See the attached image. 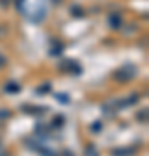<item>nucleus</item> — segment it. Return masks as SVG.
<instances>
[{"label":"nucleus","instance_id":"obj_1","mask_svg":"<svg viewBox=\"0 0 149 156\" xmlns=\"http://www.w3.org/2000/svg\"><path fill=\"white\" fill-rule=\"evenodd\" d=\"M137 75V68L133 66V64H123L120 66L118 69L113 71V78H115L118 83H128V82H132L133 78Z\"/></svg>","mask_w":149,"mask_h":156},{"label":"nucleus","instance_id":"obj_2","mask_svg":"<svg viewBox=\"0 0 149 156\" xmlns=\"http://www.w3.org/2000/svg\"><path fill=\"white\" fill-rule=\"evenodd\" d=\"M59 69L62 73H69V75H80L82 73V66L78 64L76 59H62L59 62Z\"/></svg>","mask_w":149,"mask_h":156},{"label":"nucleus","instance_id":"obj_3","mask_svg":"<svg viewBox=\"0 0 149 156\" xmlns=\"http://www.w3.org/2000/svg\"><path fill=\"white\" fill-rule=\"evenodd\" d=\"M139 94H130V95H127V97H123V99H118V101H115V106H116V109H125V108H132V106H135L139 102Z\"/></svg>","mask_w":149,"mask_h":156},{"label":"nucleus","instance_id":"obj_4","mask_svg":"<svg viewBox=\"0 0 149 156\" xmlns=\"http://www.w3.org/2000/svg\"><path fill=\"white\" fill-rule=\"evenodd\" d=\"M137 146H130V147H118V149L111 151V156H135L137 154Z\"/></svg>","mask_w":149,"mask_h":156},{"label":"nucleus","instance_id":"obj_5","mask_svg":"<svg viewBox=\"0 0 149 156\" xmlns=\"http://www.w3.org/2000/svg\"><path fill=\"white\" fill-rule=\"evenodd\" d=\"M64 123H66L64 115H55V116L52 118V122L49 123V127H50V130H61V128L64 127Z\"/></svg>","mask_w":149,"mask_h":156},{"label":"nucleus","instance_id":"obj_6","mask_svg":"<svg viewBox=\"0 0 149 156\" xmlns=\"http://www.w3.org/2000/svg\"><path fill=\"white\" fill-rule=\"evenodd\" d=\"M23 113H28V115H33V116H42L44 113H47V108H37V106H23L21 108Z\"/></svg>","mask_w":149,"mask_h":156},{"label":"nucleus","instance_id":"obj_7","mask_svg":"<svg viewBox=\"0 0 149 156\" xmlns=\"http://www.w3.org/2000/svg\"><path fill=\"white\" fill-rule=\"evenodd\" d=\"M109 26H111V30H120L123 26V19L118 12L109 14Z\"/></svg>","mask_w":149,"mask_h":156},{"label":"nucleus","instance_id":"obj_8","mask_svg":"<svg viewBox=\"0 0 149 156\" xmlns=\"http://www.w3.org/2000/svg\"><path fill=\"white\" fill-rule=\"evenodd\" d=\"M4 92L5 94H19L21 92V85L17 83V82H14V80H11V82H7L4 85Z\"/></svg>","mask_w":149,"mask_h":156},{"label":"nucleus","instance_id":"obj_9","mask_svg":"<svg viewBox=\"0 0 149 156\" xmlns=\"http://www.w3.org/2000/svg\"><path fill=\"white\" fill-rule=\"evenodd\" d=\"M101 109H102V113H104L108 118H113L116 115V111H118V109H116V106H115V102H104Z\"/></svg>","mask_w":149,"mask_h":156},{"label":"nucleus","instance_id":"obj_10","mask_svg":"<svg viewBox=\"0 0 149 156\" xmlns=\"http://www.w3.org/2000/svg\"><path fill=\"white\" fill-rule=\"evenodd\" d=\"M69 14H71L73 17H83L85 16V11H83L78 4H75V5H71V9H69Z\"/></svg>","mask_w":149,"mask_h":156},{"label":"nucleus","instance_id":"obj_11","mask_svg":"<svg viewBox=\"0 0 149 156\" xmlns=\"http://www.w3.org/2000/svg\"><path fill=\"white\" fill-rule=\"evenodd\" d=\"M62 49H64V47H62L61 42H59V44H57V42H54V47L49 50V54H50V56H59V54L62 52Z\"/></svg>","mask_w":149,"mask_h":156},{"label":"nucleus","instance_id":"obj_12","mask_svg":"<svg viewBox=\"0 0 149 156\" xmlns=\"http://www.w3.org/2000/svg\"><path fill=\"white\" fill-rule=\"evenodd\" d=\"M90 132H92V134H101V132H102V122L97 120V122L92 123V125H90Z\"/></svg>","mask_w":149,"mask_h":156},{"label":"nucleus","instance_id":"obj_13","mask_svg":"<svg viewBox=\"0 0 149 156\" xmlns=\"http://www.w3.org/2000/svg\"><path fill=\"white\" fill-rule=\"evenodd\" d=\"M85 156H99V151H97V147L94 144H88L85 147Z\"/></svg>","mask_w":149,"mask_h":156},{"label":"nucleus","instance_id":"obj_14","mask_svg":"<svg viewBox=\"0 0 149 156\" xmlns=\"http://www.w3.org/2000/svg\"><path fill=\"white\" fill-rule=\"evenodd\" d=\"M49 92H50V83H49V82H47V83H42L38 89H37V94H38V95L49 94Z\"/></svg>","mask_w":149,"mask_h":156},{"label":"nucleus","instance_id":"obj_15","mask_svg":"<svg viewBox=\"0 0 149 156\" xmlns=\"http://www.w3.org/2000/svg\"><path fill=\"white\" fill-rule=\"evenodd\" d=\"M137 122H142V123L147 122V108H144L142 111L137 113Z\"/></svg>","mask_w":149,"mask_h":156},{"label":"nucleus","instance_id":"obj_16","mask_svg":"<svg viewBox=\"0 0 149 156\" xmlns=\"http://www.w3.org/2000/svg\"><path fill=\"white\" fill-rule=\"evenodd\" d=\"M12 116V113L9 109H4V108H0V122H4V120H9Z\"/></svg>","mask_w":149,"mask_h":156},{"label":"nucleus","instance_id":"obj_17","mask_svg":"<svg viewBox=\"0 0 149 156\" xmlns=\"http://www.w3.org/2000/svg\"><path fill=\"white\" fill-rule=\"evenodd\" d=\"M55 99L61 101L62 104H69V95H66V94H55Z\"/></svg>","mask_w":149,"mask_h":156},{"label":"nucleus","instance_id":"obj_18","mask_svg":"<svg viewBox=\"0 0 149 156\" xmlns=\"http://www.w3.org/2000/svg\"><path fill=\"white\" fill-rule=\"evenodd\" d=\"M14 4H16V9L19 12H24V0H14Z\"/></svg>","mask_w":149,"mask_h":156},{"label":"nucleus","instance_id":"obj_19","mask_svg":"<svg viewBox=\"0 0 149 156\" xmlns=\"http://www.w3.org/2000/svg\"><path fill=\"white\" fill-rule=\"evenodd\" d=\"M7 64V59H5V56H2V54H0V69H2V68L5 66Z\"/></svg>","mask_w":149,"mask_h":156},{"label":"nucleus","instance_id":"obj_20","mask_svg":"<svg viewBox=\"0 0 149 156\" xmlns=\"http://www.w3.org/2000/svg\"><path fill=\"white\" fill-rule=\"evenodd\" d=\"M59 156H75V153H73V151H69V149H64Z\"/></svg>","mask_w":149,"mask_h":156},{"label":"nucleus","instance_id":"obj_21","mask_svg":"<svg viewBox=\"0 0 149 156\" xmlns=\"http://www.w3.org/2000/svg\"><path fill=\"white\" fill-rule=\"evenodd\" d=\"M9 2H11V0H0V5H2V7H7V4H9Z\"/></svg>","mask_w":149,"mask_h":156},{"label":"nucleus","instance_id":"obj_22","mask_svg":"<svg viewBox=\"0 0 149 156\" xmlns=\"http://www.w3.org/2000/svg\"><path fill=\"white\" fill-rule=\"evenodd\" d=\"M0 156H11V154H7V153H4V154H0Z\"/></svg>","mask_w":149,"mask_h":156},{"label":"nucleus","instance_id":"obj_23","mask_svg":"<svg viewBox=\"0 0 149 156\" xmlns=\"http://www.w3.org/2000/svg\"><path fill=\"white\" fill-rule=\"evenodd\" d=\"M0 149H2V137H0Z\"/></svg>","mask_w":149,"mask_h":156},{"label":"nucleus","instance_id":"obj_24","mask_svg":"<svg viewBox=\"0 0 149 156\" xmlns=\"http://www.w3.org/2000/svg\"><path fill=\"white\" fill-rule=\"evenodd\" d=\"M2 33H4V30H2V28H0V37H2Z\"/></svg>","mask_w":149,"mask_h":156}]
</instances>
